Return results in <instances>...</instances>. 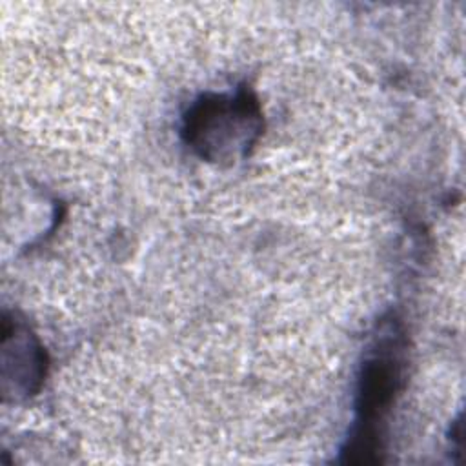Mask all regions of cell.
Listing matches in <instances>:
<instances>
[{
	"mask_svg": "<svg viewBox=\"0 0 466 466\" xmlns=\"http://www.w3.org/2000/svg\"><path fill=\"white\" fill-rule=\"evenodd\" d=\"M406 339L393 319L379 324L364 353L355 390V417L342 446L344 462H379L386 419L404 388Z\"/></svg>",
	"mask_w": 466,
	"mask_h": 466,
	"instance_id": "1",
	"label": "cell"
},
{
	"mask_svg": "<svg viewBox=\"0 0 466 466\" xmlns=\"http://www.w3.org/2000/svg\"><path fill=\"white\" fill-rule=\"evenodd\" d=\"M264 131L262 107L248 87L204 93L182 115L180 137L202 160L233 166L244 160Z\"/></svg>",
	"mask_w": 466,
	"mask_h": 466,
	"instance_id": "2",
	"label": "cell"
},
{
	"mask_svg": "<svg viewBox=\"0 0 466 466\" xmlns=\"http://www.w3.org/2000/svg\"><path fill=\"white\" fill-rule=\"evenodd\" d=\"M46 351L33 331L18 320L4 317L2 337V388L7 397H29L38 391L46 377Z\"/></svg>",
	"mask_w": 466,
	"mask_h": 466,
	"instance_id": "3",
	"label": "cell"
}]
</instances>
